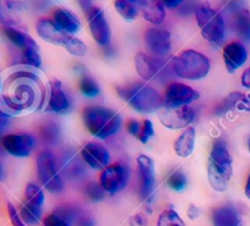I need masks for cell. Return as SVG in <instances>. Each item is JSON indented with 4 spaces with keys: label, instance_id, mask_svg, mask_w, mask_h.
<instances>
[{
    "label": "cell",
    "instance_id": "ffe728a7",
    "mask_svg": "<svg viewBox=\"0 0 250 226\" xmlns=\"http://www.w3.org/2000/svg\"><path fill=\"white\" fill-rule=\"evenodd\" d=\"M146 43L149 50L158 58H164L171 51V34L165 29L149 28L146 32Z\"/></svg>",
    "mask_w": 250,
    "mask_h": 226
},
{
    "label": "cell",
    "instance_id": "f1b7e54d",
    "mask_svg": "<svg viewBox=\"0 0 250 226\" xmlns=\"http://www.w3.org/2000/svg\"><path fill=\"white\" fill-rule=\"evenodd\" d=\"M80 92L87 98H95L100 94V88L98 83L89 76H82L78 82Z\"/></svg>",
    "mask_w": 250,
    "mask_h": 226
},
{
    "label": "cell",
    "instance_id": "d590c367",
    "mask_svg": "<svg viewBox=\"0 0 250 226\" xmlns=\"http://www.w3.org/2000/svg\"><path fill=\"white\" fill-rule=\"evenodd\" d=\"M41 136L45 142H55L59 136V129L55 124H46L41 129Z\"/></svg>",
    "mask_w": 250,
    "mask_h": 226
},
{
    "label": "cell",
    "instance_id": "d4e9b609",
    "mask_svg": "<svg viewBox=\"0 0 250 226\" xmlns=\"http://www.w3.org/2000/svg\"><path fill=\"white\" fill-rule=\"evenodd\" d=\"M214 226H242V218L233 205H222L212 214Z\"/></svg>",
    "mask_w": 250,
    "mask_h": 226
},
{
    "label": "cell",
    "instance_id": "ac0fdd59",
    "mask_svg": "<svg viewBox=\"0 0 250 226\" xmlns=\"http://www.w3.org/2000/svg\"><path fill=\"white\" fill-rule=\"evenodd\" d=\"M81 156L84 163L94 170H103L109 166L110 159H111L110 152L107 151L106 147L98 142H89L85 144L81 151Z\"/></svg>",
    "mask_w": 250,
    "mask_h": 226
},
{
    "label": "cell",
    "instance_id": "5b68a950",
    "mask_svg": "<svg viewBox=\"0 0 250 226\" xmlns=\"http://www.w3.org/2000/svg\"><path fill=\"white\" fill-rule=\"evenodd\" d=\"M171 68L177 77L198 81L209 75L211 70L210 60L197 50H185L171 60Z\"/></svg>",
    "mask_w": 250,
    "mask_h": 226
},
{
    "label": "cell",
    "instance_id": "74e56055",
    "mask_svg": "<svg viewBox=\"0 0 250 226\" xmlns=\"http://www.w3.org/2000/svg\"><path fill=\"white\" fill-rule=\"evenodd\" d=\"M7 212H9L10 220H11V224L14 226H27L26 223L23 222V219L21 218L20 213L17 212L16 208L11 204V203H7Z\"/></svg>",
    "mask_w": 250,
    "mask_h": 226
},
{
    "label": "cell",
    "instance_id": "836d02e7",
    "mask_svg": "<svg viewBox=\"0 0 250 226\" xmlns=\"http://www.w3.org/2000/svg\"><path fill=\"white\" fill-rule=\"evenodd\" d=\"M105 191L104 188L100 186V183L90 182L88 183L87 187H85V195L89 198L92 202H99V201L104 200L105 197Z\"/></svg>",
    "mask_w": 250,
    "mask_h": 226
},
{
    "label": "cell",
    "instance_id": "e575fe53",
    "mask_svg": "<svg viewBox=\"0 0 250 226\" xmlns=\"http://www.w3.org/2000/svg\"><path fill=\"white\" fill-rule=\"evenodd\" d=\"M154 135H155V131H154L153 122H151L150 120H143V122H142L141 134H139L138 138L137 139H138L141 143L146 144L153 138Z\"/></svg>",
    "mask_w": 250,
    "mask_h": 226
},
{
    "label": "cell",
    "instance_id": "4dcf8cb0",
    "mask_svg": "<svg viewBox=\"0 0 250 226\" xmlns=\"http://www.w3.org/2000/svg\"><path fill=\"white\" fill-rule=\"evenodd\" d=\"M158 226H186V224L176 210L166 209L159 217Z\"/></svg>",
    "mask_w": 250,
    "mask_h": 226
},
{
    "label": "cell",
    "instance_id": "603a6c76",
    "mask_svg": "<svg viewBox=\"0 0 250 226\" xmlns=\"http://www.w3.org/2000/svg\"><path fill=\"white\" fill-rule=\"evenodd\" d=\"M23 11V5L15 0H0V23L4 27L20 24V16Z\"/></svg>",
    "mask_w": 250,
    "mask_h": 226
},
{
    "label": "cell",
    "instance_id": "5bb4252c",
    "mask_svg": "<svg viewBox=\"0 0 250 226\" xmlns=\"http://www.w3.org/2000/svg\"><path fill=\"white\" fill-rule=\"evenodd\" d=\"M199 93L190 86L180 82H171L164 93V107H185L195 102Z\"/></svg>",
    "mask_w": 250,
    "mask_h": 226
},
{
    "label": "cell",
    "instance_id": "30bf717a",
    "mask_svg": "<svg viewBox=\"0 0 250 226\" xmlns=\"http://www.w3.org/2000/svg\"><path fill=\"white\" fill-rule=\"evenodd\" d=\"M139 174V196L146 204H151L155 195V166L150 157L141 154L137 159Z\"/></svg>",
    "mask_w": 250,
    "mask_h": 226
},
{
    "label": "cell",
    "instance_id": "f6af8a7d",
    "mask_svg": "<svg viewBox=\"0 0 250 226\" xmlns=\"http://www.w3.org/2000/svg\"><path fill=\"white\" fill-rule=\"evenodd\" d=\"M164 4V6L168 7V9H176L180 5H182L183 0H161Z\"/></svg>",
    "mask_w": 250,
    "mask_h": 226
},
{
    "label": "cell",
    "instance_id": "7bdbcfd3",
    "mask_svg": "<svg viewBox=\"0 0 250 226\" xmlns=\"http://www.w3.org/2000/svg\"><path fill=\"white\" fill-rule=\"evenodd\" d=\"M237 109L241 112H249L250 113V94L243 95L241 102L237 105Z\"/></svg>",
    "mask_w": 250,
    "mask_h": 226
},
{
    "label": "cell",
    "instance_id": "ab89813d",
    "mask_svg": "<svg viewBox=\"0 0 250 226\" xmlns=\"http://www.w3.org/2000/svg\"><path fill=\"white\" fill-rule=\"evenodd\" d=\"M10 125V115H5V116H0V154H4V148H2V137L5 136L4 132Z\"/></svg>",
    "mask_w": 250,
    "mask_h": 226
},
{
    "label": "cell",
    "instance_id": "277c9868",
    "mask_svg": "<svg viewBox=\"0 0 250 226\" xmlns=\"http://www.w3.org/2000/svg\"><path fill=\"white\" fill-rule=\"evenodd\" d=\"M117 90L120 97L142 114H151L164 107V99L160 93L146 83H129L119 87Z\"/></svg>",
    "mask_w": 250,
    "mask_h": 226
},
{
    "label": "cell",
    "instance_id": "52a82bcc",
    "mask_svg": "<svg viewBox=\"0 0 250 226\" xmlns=\"http://www.w3.org/2000/svg\"><path fill=\"white\" fill-rule=\"evenodd\" d=\"M37 175L42 185L50 193H61L65 188V183L56 168V160L53 153L42 151L36 159Z\"/></svg>",
    "mask_w": 250,
    "mask_h": 226
},
{
    "label": "cell",
    "instance_id": "8fae6325",
    "mask_svg": "<svg viewBox=\"0 0 250 226\" xmlns=\"http://www.w3.org/2000/svg\"><path fill=\"white\" fill-rule=\"evenodd\" d=\"M129 170L124 164H112L103 169L99 176V183L104 191L110 195L121 192L129 182Z\"/></svg>",
    "mask_w": 250,
    "mask_h": 226
},
{
    "label": "cell",
    "instance_id": "ba28073f",
    "mask_svg": "<svg viewBox=\"0 0 250 226\" xmlns=\"http://www.w3.org/2000/svg\"><path fill=\"white\" fill-rule=\"evenodd\" d=\"M2 31H4L6 38L16 48L21 50V54L24 60V65L31 66V68H41L42 58L41 53H39V46L29 34L19 31V29L14 28V27H4Z\"/></svg>",
    "mask_w": 250,
    "mask_h": 226
},
{
    "label": "cell",
    "instance_id": "7a4b0ae2",
    "mask_svg": "<svg viewBox=\"0 0 250 226\" xmlns=\"http://www.w3.org/2000/svg\"><path fill=\"white\" fill-rule=\"evenodd\" d=\"M233 175V158L227 148L226 142L217 139L212 144L208 160V180L210 186L217 192L227 190Z\"/></svg>",
    "mask_w": 250,
    "mask_h": 226
},
{
    "label": "cell",
    "instance_id": "8992f818",
    "mask_svg": "<svg viewBox=\"0 0 250 226\" xmlns=\"http://www.w3.org/2000/svg\"><path fill=\"white\" fill-rule=\"evenodd\" d=\"M195 19L202 31V36L209 43L219 48L225 39V21L217 10L210 6V4L198 5L195 9Z\"/></svg>",
    "mask_w": 250,
    "mask_h": 226
},
{
    "label": "cell",
    "instance_id": "f907efd6",
    "mask_svg": "<svg viewBox=\"0 0 250 226\" xmlns=\"http://www.w3.org/2000/svg\"><path fill=\"white\" fill-rule=\"evenodd\" d=\"M5 115H7V114L1 109V107H0V116H5Z\"/></svg>",
    "mask_w": 250,
    "mask_h": 226
},
{
    "label": "cell",
    "instance_id": "484cf974",
    "mask_svg": "<svg viewBox=\"0 0 250 226\" xmlns=\"http://www.w3.org/2000/svg\"><path fill=\"white\" fill-rule=\"evenodd\" d=\"M197 132L194 127H187L175 142V152L177 156L187 158L194 152Z\"/></svg>",
    "mask_w": 250,
    "mask_h": 226
},
{
    "label": "cell",
    "instance_id": "d6986e66",
    "mask_svg": "<svg viewBox=\"0 0 250 226\" xmlns=\"http://www.w3.org/2000/svg\"><path fill=\"white\" fill-rule=\"evenodd\" d=\"M36 31L38 36L42 39H44L48 43L54 44V45L62 46V48H67L70 44L72 36L67 33H63L62 31L55 26L53 20L49 19H41L36 24Z\"/></svg>",
    "mask_w": 250,
    "mask_h": 226
},
{
    "label": "cell",
    "instance_id": "c3c4849f",
    "mask_svg": "<svg viewBox=\"0 0 250 226\" xmlns=\"http://www.w3.org/2000/svg\"><path fill=\"white\" fill-rule=\"evenodd\" d=\"M4 180H5V169H4V165H2V163L0 161V182H2Z\"/></svg>",
    "mask_w": 250,
    "mask_h": 226
},
{
    "label": "cell",
    "instance_id": "44dd1931",
    "mask_svg": "<svg viewBox=\"0 0 250 226\" xmlns=\"http://www.w3.org/2000/svg\"><path fill=\"white\" fill-rule=\"evenodd\" d=\"M222 56H224L226 70L229 71V73H233L246 64L247 59H248V53L242 43L231 42L225 45Z\"/></svg>",
    "mask_w": 250,
    "mask_h": 226
},
{
    "label": "cell",
    "instance_id": "60d3db41",
    "mask_svg": "<svg viewBox=\"0 0 250 226\" xmlns=\"http://www.w3.org/2000/svg\"><path fill=\"white\" fill-rule=\"evenodd\" d=\"M129 225L131 226H146L148 225V220L143 214H136L131 218L129 220Z\"/></svg>",
    "mask_w": 250,
    "mask_h": 226
},
{
    "label": "cell",
    "instance_id": "4fadbf2b",
    "mask_svg": "<svg viewBox=\"0 0 250 226\" xmlns=\"http://www.w3.org/2000/svg\"><path fill=\"white\" fill-rule=\"evenodd\" d=\"M136 70L141 78L144 81H154L165 78L167 75L168 68L167 64L161 60L160 58L148 55L144 53H138L136 55Z\"/></svg>",
    "mask_w": 250,
    "mask_h": 226
},
{
    "label": "cell",
    "instance_id": "ee69618b",
    "mask_svg": "<svg viewBox=\"0 0 250 226\" xmlns=\"http://www.w3.org/2000/svg\"><path fill=\"white\" fill-rule=\"evenodd\" d=\"M187 214H188V217H189V219L195 220V219H198V218L200 217V214H202V212H200V209L197 207V205H193V204H192V205H190V207H189V209H188Z\"/></svg>",
    "mask_w": 250,
    "mask_h": 226
},
{
    "label": "cell",
    "instance_id": "f35d334b",
    "mask_svg": "<svg viewBox=\"0 0 250 226\" xmlns=\"http://www.w3.org/2000/svg\"><path fill=\"white\" fill-rule=\"evenodd\" d=\"M126 127H127V131H128L132 136H134L136 138H138L139 134H141V130H142V122H139L138 120L131 119V120H128V122L126 124Z\"/></svg>",
    "mask_w": 250,
    "mask_h": 226
},
{
    "label": "cell",
    "instance_id": "681fc988",
    "mask_svg": "<svg viewBox=\"0 0 250 226\" xmlns=\"http://www.w3.org/2000/svg\"><path fill=\"white\" fill-rule=\"evenodd\" d=\"M246 196L250 200V175L248 176V180H247V185H246Z\"/></svg>",
    "mask_w": 250,
    "mask_h": 226
},
{
    "label": "cell",
    "instance_id": "1f68e13d",
    "mask_svg": "<svg viewBox=\"0 0 250 226\" xmlns=\"http://www.w3.org/2000/svg\"><path fill=\"white\" fill-rule=\"evenodd\" d=\"M167 186L173 191L181 192L187 186V178H186L185 173L181 170H175L173 173L170 174L167 178Z\"/></svg>",
    "mask_w": 250,
    "mask_h": 226
},
{
    "label": "cell",
    "instance_id": "9a60e30c",
    "mask_svg": "<svg viewBox=\"0 0 250 226\" xmlns=\"http://www.w3.org/2000/svg\"><path fill=\"white\" fill-rule=\"evenodd\" d=\"M88 24L94 41L102 46H109L111 42V28L105 17L104 11L99 7L93 6L87 12Z\"/></svg>",
    "mask_w": 250,
    "mask_h": 226
},
{
    "label": "cell",
    "instance_id": "3957f363",
    "mask_svg": "<svg viewBox=\"0 0 250 226\" xmlns=\"http://www.w3.org/2000/svg\"><path fill=\"white\" fill-rule=\"evenodd\" d=\"M83 122L88 131L98 139L115 136L122 126V119L115 110L102 105H90L83 110Z\"/></svg>",
    "mask_w": 250,
    "mask_h": 226
},
{
    "label": "cell",
    "instance_id": "b9f144b4",
    "mask_svg": "<svg viewBox=\"0 0 250 226\" xmlns=\"http://www.w3.org/2000/svg\"><path fill=\"white\" fill-rule=\"evenodd\" d=\"M75 224L76 226H94V222L92 218L87 217V215H78Z\"/></svg>",
    "mask_w": 250,
    "mask_h": 226
},
{
    "label": "cell",
    "instance_id": "9c48e42d",
    "mask_svg": "<svg viewBox=\"0 0 250 226\" xmlns=\"http://www.w3.org/2000/svg\"><path fill=\"white\" fill-rule=\"evenodd\" d=\"M45 196L44 192L34 183H29L24 193V203L20 209V215L28 225H37L41 222L43 214Z\"/></svg>",
    "mask_w": 250,
    "mask_h": 226
},
{
    "label": "cell",
    "instance_id": "2e32d148",
    "mask_svg": "<svg viewBox=\"0 0 250 226\" xmlns=\"http://www.w3.org/2000/svg\"><path fill=\"white\" fill-rule=\"evenodd\" d=\"M1 144L5 153L24 158L33 152L36 138L29 134H9L2 137Z\"/></svg>",
    "mask_w": 250,
    "mask_h": 226
},
{
    "label": "cell",
    "instance_id": "8d00e7d4",
    "mask_svg": "<svg viewBox=\"0 0 250 226\" xmlns=\"http://www.w3.org/2000/svg\"><path fill=\"white\" fill-rule=\"evenodd\" d=\"M42 226H71V224L66 222V220H63L62 218L59 217L56 213H51V214H49L44 219Z\"/></svg>",
    "mask_w": 250,
    "mask_h": 226
},
{
    "label": "cell",
    "instance_id": "bcb514c9",
    "mask_svg": "<svg viewBox=\"0 0 250 226\" xmlns=\"http://www.w3.org/2000/svg\"><path fill=\"white\" fill-rule=\"evenodd\" d=\"M77 1L78 4H80L81 9H82L83 11L88 12L93 7V2H94V0H77Z\"/></svg>",
    "mask_w": 250,
    "mask_h": 226
},
{
    "label": "cell",
    "instance_id": "83f0119b",
    "mask_svg": "<svg viewBox=\"0 0 250 226\" xmlns=\"http://www.w3.org/2000/svg\"><path fill=\"white\" fill-rule=\"evenodd\" d=\"M115 9L127 21H133L138 15L137 0H115Z\"/></svg>",
    "mask_w": 250,
    "mask_h": 226
},
{
    "label": "cell",
    "instance_id": "e0dca14e",
    "mask_svg": "<svg viewBox=\"0 0 250 226\" xmlns=\"http://www.w3.org/2000/svg\"><path fill=\"white\" fill-rule=\"evenodd\" d=\"M72 109V102L62 83L59 80H51L49 82V100L46 103V110L59 115H65Z\"/></svg>",
    "mask_w": 250,
    "mask_h": 226
},
{
    "label": "cell",
    "instance_id": "4316f807",
    "mask_svg": "<svg viewBox=\"0 0 250 226\" xmlns=\"http://www.w3.org/2000/svg\"><path fill=\"white\" fill-rule=\"evenodd\" d=\"M233 27L238 37L250 42V12L248 10H238L233 16Z\"/></svg>",
    "mask_w": 250,
    "mask_h": 226
},
{
    "label": "cell",
    "instance_id": "cb8c5ba5",
    "mask_svg": "<svg viewBox=\"0 0 250 226\" xmlns=\"http://www.w3.org/2000/svg\"><path fill=\"white\" fill-rule=\"evenodd\" d=\"M53 22L60 31L70 36L77 33L81 28V22L77 16L66 9H56L53 14Z\"/></svg>",
    "mask_w": 250,
    "mask_h": 226
},
{
    "label": "cell",
    "instance_id": "7c38bea8",
    "mask_svg": "<svg viewBox=\"0 0 250 226\" xmlns=\"http://www.w3.org/2000/svg\"><path fill=\"white\" fill-rule=\"evenodd\" d=\"M159 120L166 129H187L195 120V110L189 105L185 107H163L159 110Z\"/></svg>",
    "mask_w": 250,
    "mask_h": 226
},
{
    "label": "cell",
    "instance_id": "816d5d0a",
    "mask_svg": "<svg viewBox=\"0 0 250 226\" xmlns=\"http://www.w3.org/2000/svg\"><path fill=\"white\" fill-rule=\"evenodd\" d=\"M248 149H249V153H250V137H249V139H248Z\"/></svg>",
    "mask_w": 250,
    "mask_h": 226
},
{
    "label": "cell",
    "instance_id": "6da1fadb",
    "mask_svg": "<svg viewBox=\"0 0 250 226\" xmlns=\"http://www.w3.org/2000/svg\"><path fill=\"white\" fill-rule=\"evenodd\" d=\"M38 68L16 66L0 81V107L7 115L28 114L42 109L46 88Z\"/></svg>",
    "mask_w": 250,
    "mask_h": 226
},
{
    "label": "cell",
    "instance_id": "7402d4cb",
    "mask_svg": "<svg viewBox=\"0 0 250 226\" xmlns=\"http://www.w3.org/2000/svg\"><path fill=\"white\" fill-rule=\"evenodd\" d=\"M138 11L144 20L154 24H161L165 20V6L161 0H137Z\"/></svg>",
    "mask_w": 250,
    "mask_h": 226
},
{
    "label": "cell",
    "instance_id": "f546056e",
    "mask_svg": "<svg viewBox=\"0 0 250 226\" xmlns=\"http://www.w3.org/2000/svg\"><path fill=\"white\" fill-rule=\"evenodd\" d=\"M242 98H243V94H241V93L238 92L231 93L229 97L225 98V99L217 105L216 109H215V114L224 115L226 114V113L231 112L233 108H237V105H238V103L241 102Z\"/></svg>",
    "mask_w": 250,
    "mask_h": 226
},
{
    "label": "cell",
    "instance_id": "7dc6e473",
    "mask_svg": "<svg viewBox=\"0 0 250 226\" xmlns=\"http://www.w3.org/2000/svg\"><path fill=\"white\" fill-rule=\"evenodd\" d=\"M242 86L246 88H250V68H247L242 75Z\"/></svg>",
    "mask_w": 250,
    "mask_h": 226
},
{
    "label": "cell",
    "instance_id": "d6a6232c",
    "mask_svg": "<svg viewBox=\"0 0 250 226\" xmlns=\"http://www.w3.org/2000/svg\"><path fill=\"white\" fill-rule=\"evenodd\" d=\"M66 50H67L71 55L76 56V58H83V56L87 55L88 53L87 45H85L81 39L75 38V37H72V39H71L70 44L67 45Z\"/></svg>",
    "mask_w": 250,
    "mask_h": 226
}]
</instances>
